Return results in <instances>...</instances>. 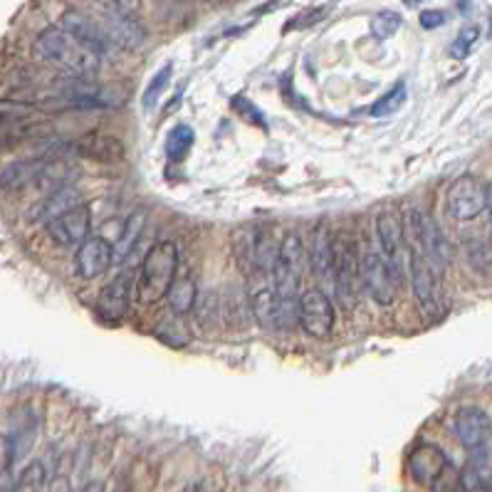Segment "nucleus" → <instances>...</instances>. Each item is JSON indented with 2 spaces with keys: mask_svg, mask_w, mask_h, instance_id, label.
<instances>
[{
  "mask_svg": "<svg viewBox=\"0 0 492 492\" xmlns=\"http://www.w3.org/2000/svg\"><path fill=\"white\" fill-rule=\"evenodd\" d=\"M35 55L42 62L58 65L77 77H92L100 72L102 58L94 55L87 45L70 35L65 27H48L35 40Z\"/></svg>",
  "mask_w": 492,
  "mask_h": 492,
  "instance_id": "f257e3e1",
  "label": "nucleus"
},
{
  "mask_svg": "<svg viewBox=\"0 0 492 492\" xmlns=\"http://www.w3.org/2000/svg\"><path fill=\"white\" fill-rule=\"evenodd\" d=\"M178 277V248L176 242H156L142 262L139 277H136V297L144 305L164 300L168 290L174 287Z\"/></svg>",
  "mask_w": 492,
  "mask_h": 492,
  "instance_id": "f03ea898",
  "label": "nucleus"
},
{
  "mask_svg": "<svg viewBox=\"0 0 492 492\" xmlns=\"http://www.w3.org/2000/svg\"><path fill=\"white\" fill-rule=\"evenodd\" d=\"M455 433L467 453V465L492 477V421L477 406H463L455 413Z\"/></svg>",
  "mask_w": 492,
  "mask_h": 492,
  "instance_id": "7ed1b4c3",
  "label": "nucleus"
},
{
  "mask_svg": "<svg viewBox=\"0 0 492 492\" xmlns=\"http://www.w3.org/2000/svg\"><path fill=\"white\" fill-rule=\"evenodd\" d=\"M409 470L418 485L431 492H465L463 473H458L445 453L433 443H421L409 458Z\"/></svg>",
  "mask_w": 492,
  "mask_h": 492,
  "instance_id": "20e7f679",
  "label": "nucleus"
},
{
  "mask_svg": "<svg viewBox=\"0 0 492 492\" xmlns=\"http://www.w3.org/2000/svg\"><path fill=\"white\" fill-rule=\"evenodd\" d=\"M361 287L379 305H393L399 294V267H393L381 251L361 252Z\"/></svg>",
  "mask_w": 492,
  "mask_h": 492,
  "instance_id": "39448f33",
  "label": "nucleus"
},
{
  "mask_svg": "<svg viewBox=\"0 0 492 492\" xmlns=\"http://www.w3.org/2000/svg\"><path fill=\"white\" fill-rule=\"evenodd\" d=\"M305 260H307V252H305L300 235H284L283 242H280V258H277V265L273 270V277H275L277 294L290 305L300 302L297 290H300L302 273H305Z\"/></svg>",
  "mask_w": 492,
  "mask_h": 492,
  "instance_id": "423d86ee",
  "label": "nucleus"
},
{
  "mask_svg": "<svg viewBox=\"0 0 492 492\" xmlns=\"http://www.w3.org/2000/svg\"><path fill=\"white\" fill-rule=\"evenodd\" d=\"M409 228L411 235H413V245L416 251L423 255V258L431 262V265L441 273L451 262V245L445 241L441 226L435 223L433 216L426 213V210H411L409 213Z\"/></svg>",
  "mask_w": 492,
  "mask_h": 492,
  "instance_id": "0eeeda50",
  "label": "nucleus"
},
{
  "mask_svg": "<svg viewBox=\"0 0 492 492\" xmlns=\"http://www.w3.org/2000/svg\"><path fill=\"white\" fill-rule=\"evenodd\" d=\"M361 284V255L357 252V242L349 233H339L334 241V290L342 297L344 305L351 307L357 302V290Z\"/></svg>",
  "mask_w": 492,
  "mask_h": 492,
  "instance_id": "6e6552de",
  "label": "nucleus"
},
{
  "mask_svg": "<svg viewBox=\"0 0 492 492\" xmlns=\"http://www.w3.org/2000/svg\"><path fill=\"white\" fill-rule=\"evenodd\" d=\"M334 305L322 290H307L297 302V322L312 339H326L334 329Z\"/></svg>",
  "mask_w": 492,
  "mask_h": 492,
  "instance_id": "1a4fd4ad",
  "label": "nucleus"
},
{
  "mask_svg": "<svg viewBox=\"0 0 492 492\" xmlns=\"http://www.w3.org/2000/svg\"><path fill=\"white\" fill-rule=\"evenodd\" d=\"M411 287L416 294L418 305L426 312L428 317L441 315V287H438V270L428 262L421 252L413 248L411 252Z\"/></svg>",
  "mask_w": 492,
  "mask_h": 492,
  "instance_id": "9d476101",
  "label": "nucleus"
},
{
  "mask_svg": "<svg viewBox=\"0 0 492 492\" xmlns=\"http://www.w3.org/2000/svg\"><path fill=\"white\" fill-rule=\"evenodd\" d=\"M487 206V186H483L473 176H460L448 188V213L455 220H473Z\"/></svg>",
  "mask_w": 492,
  "mask_h": 492,
  "instance_id": "9b49d317",
  "label": "nucleus"
},
{
  "mask_svg": "<svg viewBox=\"0 0 492 492\" xmlns=\"http://www.w3.org/2000/svg\"><path fill=\"white\" fill-rule=\"evenodd\" d=\"M90 226H92V210L90 206H77V209L67 210L52 223L45 226L50 241L59 248H80L87 238H90Z\"/></svg>",
  "mask_w": 492,
  "mask_h": 492,
  "instance_id": "f8f14e48",
  "label": "nucleus"
},
{
  "mask_svg": "<svg viewBox=\"0 0 492 492\" xmlns=\"http://www.w3.org/2000/svg\"><path fill=\"white\" fill-rule=\"evenodd\" d=\"M112 262H114V248L104 235H90L77 248L75 270L82 280H97L107 273Z\"/></svg>",
  "mask_w": 492,
  "mask_h": 492,
  "instance_id": "ddd939ff",
  "label": "nucleus"
},
{
  "mask_svg": "<svg viewBox=\"0 0 492 492\" xmlns=\"http://www.w3.org/2000/svg\"><path fill=\"white\" fill-rule=\"evenodd\" d=\"M62 27H65L67 33L75 35L77 40L87 45L94 55H100L104 58L112 48H114V42L107 35L104 26H102V20H92L90 16H84V13H77V10H70L62 16Z\"/></svg>",
  "mask_w": 492,
  "mask_h": 492,
  "instance_id": "4468645a",
  "label": "nucleus"
},
{
  "mask_svg": "<svg viewBox=\"0 0 492 492\" xmlns=\"http://www.w3.org/2000/svg\"><path fill=\"white\" fill-rule=\"evenodd\" d=\"M75 151L84 159L100 161V164H114L124 156V146L117 136L107 134H87L75 144Z\"/></svg>",
  "mask_w": 492,
  "mask_h": 492,
  "instance_id": "2eb2a0df",
  "label": "nucleus"
},
{
  "mask_svg": "<svg viewBox=\"0 0 492 492\" xmlns=\"http://www.w3.org/2000/svg\"><path fill=\"white\" fill-rule=\"evenodd\" d=\"M376 235H379V248L384 252L393 267L401 262V248H403V226L393 210H384L376 218Z\"/></svg>",
  "mask_w": 492,
  "mask_h": 492,
  "instance_id": "dca6fc26",
  "label": "nucleus"
},
{
  "mask_svg": "<svg viewBox=\"0 0 492 492\" xmlns=\"http://www.w3.org/2000/svg\"><path fill=\"white\" fill-rule=\"evenodd\" d=\"M129 300H132V283H129V277L126 275H119L114 283H109L100 293V297H97V309H100L107 319L119 322V319L126 315V309H129Z\"/></svg>",
  "mask_w": 492,
  "mask_h": 492,
  "instance_id": "f3484780",
  "label": "nucleus"
},
{
  "mask_svg": "<svg viewBox=\"0 0 492 492\" xmlns=\"http://www.w3.org/2000/svg\"><path fill=\"white\" fill-rule=\"evenodd\" d=\"M80 196H77L75 188H58V191H50V196L48 198H42L37 206H33V210L27 213V218L33 220V223H52L55 218H59L62 213H67V210L77 209L80 203Z\"/></svg>",
  "mask_w": 492,
  "mask_h": 492,
  "instance_id": "a211bd4d",
  "label": "nucleus"
},
{
  "mask_svg": "<svg viewBox=\"0 0 492 492\" xmlns=\"http://www.w3.org/2000/svg\"><path fill=\"white\" fill-rule=\"evenodd\" d=\"M102 26L107 30V35L114 42V48H126V50H136L144 42L146 33L139 23H134V17L122 16H104Z\"/></svg>",
  "mask_w": 492,
  "mask_h": 492,
  "instance_id": "6ab92c4d",
  "label": "nucleus"
},
{
  "mask_svg": "<svg viewBox=\"0 0 492 492\" xmlns=\"http://www.w3.org/2000/svg\"><path fill=\"white\" fill-rule=\"evenodd\" d=\"M45 166H48V161L42 159L13 161V164H8V166L3 168V188H5V191H13V188H23V186L37 184Z\"/></svg>",
  "mask_w": 492,
  "mask_h": 492,
  "instance_id": "aec40b11",
  "label": "nucleus"
},
{
  "mask_svg": "<svg viewBox=\"0 0 492 492\" xmlns=\"http://www.w3.org/2000/svg\"><path fill=\"white\" fill-rule=\"evenodd\" d=\"M312 270L322 280H329L334 284V241L325 226L315 233V245H312Z\"/></svg>",
  "mask_w": 492,
  "mask_h": 492,
  "instance_id": "412c9836",
  "label": "nucleus"
},
{
  "mask_svg": "<svg viewBox=\"0 0 492 492\" xmlns=\"http://www.w3.org/2000/svg\"><path fill=\"white\" fill-rule=\"evenodd\" d=\"M255 235L258 228H241L233 235V255L242 273H255Z\"/></svg>",
  "mask_w": 492,
  "mask_h": 492,
  "instance_id": "4be33fe9",
  "label": "nucleus"
},
{
  "mask_svg": "<svg viewBox=\"0 0 492 492\" xmlns=\"http://www.w3.org/2000/svg\"><path fill=\"white\" fill-rule=\"evenodd\" d=\"M166 300L176 315H186V312H191L193 305H196V283H193V277L188 275V273L176 277V283H174V287L168 290Z\"/></svg>",
  "mask_w": 492,
  "mask_h": 492,
  "instance_id": "5701e85b",
  "label": "nucleus"
},
{
  "mask_svg": "<svg viewBox=\"0 0 492 492\" xmlns=\"http://www.w3.org/2000/svg\"><path fill=\"white\" fill-rule=\"evenodd\" d=\"M142 230H144V213H134V216L126 220L124 230H122V238L117 241V248H114V262H122V260L134 251V245L139 241Z\"/></svg>",
  "mask_w": 492,
  "mask_h": 492,
  "instance_id": "b1692460",
  "label": "nucleus"
},
{
  "mask_svg": "<svg viewBox=\"0 0 492 492\" xmlns=\"http://www.w3.org/2000/svg\"><path fill=\"white\" fill-rule=\"evenodd\" d=\"M193 142H196V136H193L191 126L178 124L171 129L168 134V142H166V154L171 161H181L191 151Z\"/></svg>",
  "mask_w": 492,
  "mask_h": 492,
  "instance_id": "393cba45",
  "label": "nucleus"
},
{
  "mask_svg": "<svg viewBox=\"0 0 492 492\" xmlns=\"http://www.w3.org/2000/svg\"><path fill=\"white\" fill-rule=\"evenodd\" d=\"M401 16L399 13H393V10H381V13H376L371 17V35H374L376 40H389L391 35H396L401 30Z\"/></svg>",
  "mask_w": 492,
  "mask_h": 492,
  "instance_id": "a878e982",
  "label": "nucleus"
},
{
  "mask_svg": "<svg viewBox=\"0 0 492 492\" xmlns=\"http://www.w3.org/2000/svg\"><path fill=\"white\" fill-rule=\"evenodd\" d=\"M403 102H406V84L399 82L391 92H386L381 100L374 102V107L369 109V114H371V117H389L396 109H401Z\"/></svg>",
  "mask_w": 492,
  "mask_h": 492,
  "instance_id": "bb28decb",
  "label": "nucleus"
},
{
  "mask_svg": "<svg viewBox=\"0 0 492 492\" xmlns=\"http://www.w3.org/2000/svg\"><path fill=\"white\" fill-rule=\"evenodd\" d=\"M334 10V3H326V5H317V8H307L302 10L300 16H294L290 23H287V27L284 30H305V27H312L317 26V23H322L329 13Z\"/></svg>",
  "mask_w": 492,
  "mask_h": 492,
  "instance_id": "cd10ccee",
  "label": "nucleus"
},
{
  "mask_svg": "<svg viewBox=\"0 0 492 492\" xmlns=\"http://www.w3.org/2000/svg\"><path fill=\"white\" fill-rule=\"evenodd\" d=\"M171 72H174V65L168 62V65H164L154 75V80L149 82V87H146V92H144V107L151 109L156 102H159V97L164 94V90L168 87V82H171Z\"/></svg>",
  "mask_w": 492,
  "mask_h": 492,
  "instance_id": "c85d7f7f",
  "label": "nucleus"
},
{
  "mask_svg": "<svg viewBox=\"0 0 492 492\" xmlns=\"http://www.w3.org/2000/svg\"><path fill=\"white\" fill-rule=\"evenodd\" d=\"M42 487H45V467L40 463H30L16 480V492H42Z\"/></svg>",
  "mask_w": 492,
  "mask_h": 492,
  "instance_id": "c756f323",
  "label": "nucleus"
},
{
  "mask_svg": "<svg viewBox=\"0 0 492 492\" xmlns=\"http://www.w3.org/2000/svg\"><path fill=\"white\" fill-rule=\"evenodd\" d=\"M477 37H480V27L477 26H467L463 27L458 33V37L453 40L451 45V55L455 59H465L467 55H470V50L476 48Z\"/></svg>",
  "mask_w": 492,
  "mask_h": 492,
  "instance_id": "7c9ffc66",
  "label": "nucleus"
},
{
  "mask_svg": "<svg viewBox=\"0 0 492 492\" xmlns=\"http://www.w3.org/2000/svg\"><path fill=\"white\" fill-rule=\"evenodd\" d=\"M107 16H122L134 17L142 8V0H94Z\"/></svg>",
  "mask_w": 492,
  "mask_h": 492,
  "instance_id": "2f4dec72",
  "label": "nucleus"
},
{
  "mask_svg": "<svg viewBox=\"0 0 492 492\" xmlns=\"http://www.w3.org/2000/svg\"><path fill=\"white\" fill-rule=\"evenodd\" d=\"M463 487H465V492H492V477L480 476L477 470L467 465L463 470Z\"/></svg>",
  "mask_w": 492,
  "mask_h": 492,
  "instance_id": "473e14b6",
  "label": "nucleus"
},
{
  "mask_svg": "<svg viewBox=\"0 0 492 492\" xmlns=\"http://www.w3.org/2000/svg\"><path fill=\"white\" fill-rule=\"evenodd\" d=\"M445 23V13L443 10H423L421 13V26L426 30H433V27H441Z\"/></svg>",
  "mask_w": 492,
  "mask_h": 492,
  "instance_id": "72a5a7b5",
  "label": "nucleus"
},
{
  "mask_svg": "<svg viewBox=\"0 0 492 492\" xmlns=\"http://www.w3.org/2000/svg\"><path fill=\"white\" fill-rule=\"evenodd\" d=\"M50 492H70V483H67V477H58V480L52 483Z\"/></svg>",
  "mask_w": 492,
  "mask_h": 492,
  "instance_id": "f704fd0d",
  "label": "nucleus"
},
{
  "mask_svg": "<svg viewBox=\"0 0 492 492\" xmlns=\"http://www.w3.org/2000/svg\"><path fill=\"white\" fill-rule=\"evenodd\" d=\"M485 210H487V218H490L492 226V184H487V206H485Z\"/></svg>",
  "mask_w": 492,
  "mask_h": 492,
  "instance_id": "c9c22d12",
  "label": "nucleus"
},
{
  "mask_svg": "<svg viewBox=\"0 0 492 492\" xmlns=\"http://www.w3.org/2000/svg\"><path fill=\"white\" fill-rule=\"evenodd\" d=\"M82 492H104V487H102V483H90Z\"/></svg>",
  "mask_w": 492,
  "mask_h": 492,
  "instance_id": "e433bc0d",
  "label": "nucleus"
},
{
  "mask_svg": "<svg viewBox=\"0 0 492 492\" xmlns=\"http://www.w3.org/2000/svg\"><path fill=\"white\" fill-rule=\"evenodd\" d=\"M421 3H428V0H406V5H411V8H413V5H421Z\"/></svg>",
  "mask_w": 492,
  "mask_h": 492,
  "instance_id": "4c0bfd02",
  "label": "nucleus"
},
{
  "mask_svg": "<svg viewBox=\"0 0 492 492\" xmlns=\"http://www.w3.org/2000/svg\"><path fill=\"white\" fill-rule=\"evenodd\" d=\"M470 3H473V0H458L460 8H467V5H470Z\"/></svg>",
  "mask_w": 492,
  "mask_h": 492,
  "instance_id": "58836bf2",
  "label": "nucleus"
},
{
  "mask_svg": "<svg viewBox=\"0 0 492 492\" xmlns=\"http://www.w3.org/2000/svg\"><path fill=\"white\" fill-rule=\"evenodd\" d=\"M196 492H209V490H206V487H198V490H196Z\"/></svg>",
  "mask_w": 492,
  "mask_h": 492,
  "instance_id": "ea45409f",
  "label": "nucleus"
}]
</instances>
